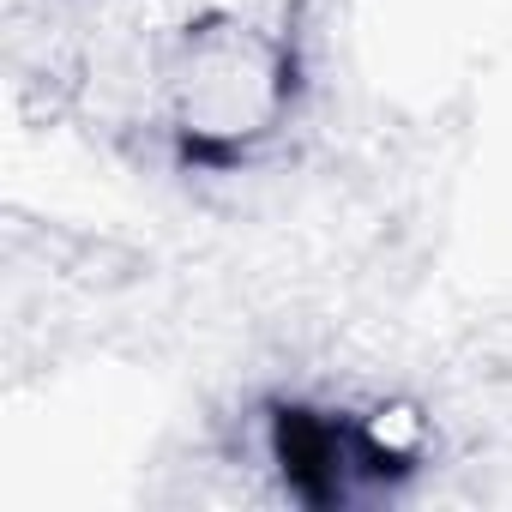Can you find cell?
I'll return each mask as SVG.
<instances>
[{
    "label": "cell",
    "instance_id": "6da1fadb",
    "mask_svg": "<svg viewBox=\"0 0 512 512\" xmlns=\"http://www.w3.org/2000/svg\"><path fill=\"white\" fill-rule=\"evenodd\" d=\"M308 37L290 13L205 7L151 55V127L193 175L253 169L308 103Z\"/></svg>",
    "mask_w": 512,
    "mask_h": 512
},
{
    "label": "cell",
    "instance_id": "7a4b0ae2",
    "mask_svg": "<svg viewBox=\"0 0 512 512\" xmlns=\"http://www.w3.org/2000/svg\"><path fill=\"white\" fill-rule=\"evenodd\" d=\"M260 458L278 494L302 512H362L392 500L416 470L422 446L386 422V410L278 392L260 404Z\"/></svg>",
    "mask_w": 512,
    "mask_h": 512
}]
</instances>
